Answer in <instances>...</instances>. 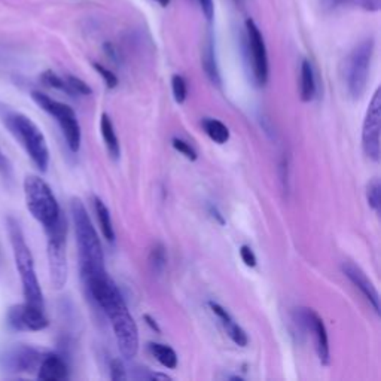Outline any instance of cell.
Wrapping results in <instances>:
<instances>
[{
    "label": "cell",
    "mask_w": 381,
    "mask_h": 381,
    "mask_svg": "<svg viewBox=\"0 0 381 381\" xmlns=\"http://www.w3.org/2000/svg\"><path fill=\"white\" fill-rule=\"evenodd\" d=\"M70 212L73 219V228L78 245L81 277H88L105 273V255L96 228L90 219L84 202L79 198H72Z\"/></svg>",
    "instance_id": "1"
},
{
    "label": "cell",
    "mask_w": 381,
    "mask_h": 381,
    "mask_svg": "<svg viewBox=\"0 0 381 381\" xmlns=\"http://www.w3.org/2000/svg\"><path fill=\"white\" fill-rule=\"evenodd\" d=\"M6 225H8V234H9V241L12 246V253H14L15 266L21 278L22 295L25 298V302L44 309V294L41 289L39 278H37V274H36L34 259H33L32 250L27 245V241H25L21 226L15 219H12V218H8Z\"/></svg>",
    "instance_id": "2"
},
{
    "label": "cell",
    "mask_w": 381,
    "mask_h": 381,
    "mask_svg": "<svg viewBox=\"0 0 381 381\" xmlns=\"http://www.w3.org/2000/svg\"><path fill=\"white\" fill-rule=\"evenodd\" d=\"M0 118L9 133L17 138V142L27 152L37 170L45 173L49 166V149L45 136L27 115L21 112L4 109L0 112Z\"/></svg>",
    "instance_id": "3"
},
{
    "label": "cell",
    "mask_w": 381,
    "mask_h": 381,
    "mask_svg": "<svg viewBox=\"0 0 381 381\" xmlns=\"http://www.w3.org/2000/svg\"><path fill=\"white\" fill-rule=\"evenodd\" d=\"M25 206L44 230L53 228L61 219V209L51 186L39 176L29 174L24 179Z\"/></svg>",
    "instance_id": "4"
},
{
    "label": "cell",
    "mask_w": 381,
    "mask_h": 381,
    "mask_svg": "<svg viewBox=\"0 0 381 381\" xmlns=\"http://www.w3.org/2000/svg\"><path fill=\"white\" fill-rule=\"evenodd\" d=\"M48 237V265L51 283L56 289H63L67 282V252H66V237H67V222L65 216L49 230L45 231Z\"/></svg>",
    "instance_id": "5"
},
{
    "label": "cell",
    "mask_w": 381,
    "mask_h": 381,
    "mask_svg": "<svg viewBox=\"0 0 381 381\" xmlns=\"http://www.w3.org/2000/svg\"><path fill=\"white\" fill-rule=\"evenodd\" d=\"M373 56H374V41L366 39L351 51V54L346 61L344 78L347 85V93L354 100L361 98L366 90Z\"/></svg>",
    "instance_id": "6"
},
{
    "label": "cell",
    "mask_w": 381,
    "mask_h": 381,
    "mask_svg": "<svg viewBox=\"0 0 381 381\" xmlns=\"http://www.w3.org/2000/svg\"><path fill=\"white\" fill-rule=\"evenodd\" d=\"M32 98L42 110H45L51 117L56 118L63 131V136L66 138L69 149L72 152H78L81 148V125L75 110L69 105L51 98L49 96L41 91L32 93Z\"/></svg>",
    "instance_id": "7"
},
{
    "label": "cell",
    "mask_w": 381,
    "mask_h": 381,
    "mask_svg": "<svg viewBox=\"0 0 381 381\" xmlns=\"http://www.w3.org/2000/svg\"><path fill=\"white\" fill-rule=\"evenodd\" d=\"M112 322L113 334L118 349L125 359H133L138 351V329L133 319V316L129 311V307H124L109 316Z\"/></svg>",
    "instance_id": "8"
},
{
    "label": "cell",
    "mask_w": 381,
    "mask_h": 381,
    "mask_svg": "<svg viewBox=\"0 0 381 381\" xmlns=\"http://www.w3.org/2000/svg\"><path fill=\"white\" fill-rule=\"evenodd\" d=\"M381 96L380 88L374 93L368 106L363 127H362V149L365 155L378 162L380 161V130H381Z\"/></svg>",
    "instance_id": "9"
},
{
    "label": "cell",
    "mask_w": 381,
    "mask_h": 381,
    "mask_svg": "<svg viewBox=\"0 0 381 381\" xmlns=\"http://www.w3.org/2000/svg\"><path fill=\"white\" fill-rule=\"evenodd\" d=\"M42 353L30 346L14 344L0 351V368L11 373H32L39 368Z\"/></svg>",
    "instance_id": "10"
},
{
    "label": "cell",
    "mask_w": 381,
    "mask_h": 381,
    "mask_svg": "<svg viewBox=\"0 0 381 381\" xmlns=\"http://www.w3.org/2000/svg\"><path fill=\"white\" fill-rule=\"evenodd\" d=\"M246 37L247 48L252 58V70L255 81L259 85H265L269 81V56H266V46L264 42V36L253 20L246 21Z\"/></svg>",
    "instance_id": "11"
},
{
    "label": "cell",
    "mask_w": 381,
    "mask_h": 381,
    "mask_svg": "<svg viewBox=\"0 0 381 381\" xmlns=\"http://www.w3.org/2000/svg\"><path fill=\"white\" fill-rule=\"evenodd\" d=\"M6 321L8 325L12 329H15V331H29V332L44 331V329L48 328L49 325L44 309L33 306V304L29 302L12 306L8 310Z\"/></svg>",
    "instance_id": "12"
},
{
    "label": "cell",
    "mask_w": 381,
    "mask_h": 381,
    "mask_svg": "<svg viewBox=\"0 0 381 381\" xmlns=\"http://www.w3.org/2000/svg\"><path fill=\"white\" fill-rule=\"evenodd\" d=\"M301 321L306 325L307 329L314 334L316 338V350L322 365H329L331 362V353H329V338L326 326L322 321V317L311 309H302Z\"/></svg>",
    "instance_id": "13"
},
{
    "label": "cell",
    "mask_w": 381,
    "mask_h": 381,
    "mask_svg": "<svg viewBox=\"0 0 381 381\" xmlns=\"http://www.w3.org/2000/svg\"><path fill=\"white\" fill-rule=\"evenodd\" d=\"M341 270H342V273H344V276L349 278V280L362 292V295L368 299V302L371 304L374 311L377 314H380L378 292H377L374 283L370 280V278L366 277V274L359 269L358 265H354L353 262H349V261L342 262Z\"/></svg>",
    "instance_id": "14"
},
{
    "label": "cell",
    "mask_w": 381,
    "mask_h": 381,
    "mask_svg": "<svg viewBox=\"0 0 381 381\" xmlns=\"http://www.w3.org/2000/svg\"><path fill=\"white\" fill-rule=\"evenodd\" d=\"M209 307L210 310L213 311V314L218 317V319L221 321L224 329L226 335L231 338V341L234 342V344L240 346V347H246L247 342H249V338H247V334L245 332V329L241 328L233 317L231 314L228 313L222 306H219L218 302H209Z\"/></svg>",
    "instance_id": "15"
},
{
    "label": "cell",
    "mask_w": 381,
    "mask_h": 381,
    "mask_svg": "<svg viewBox=\"0 0 381 381\" xmlns=\"http://www.w3.org/2000/svg\"><path fill=\"white\" fill-rule=\"evenodd\" d=\"M69 370L66 362L61 356L49 353L42 358L39 368H37V378L42 381H61L67 378Z\"/></svg>",
    "instance_id": "16"
},
{
    "label": "cell",
    "mask_w": 381,
    "mask_h": 381,
    "mask_svg": "<svg viewBox=\"0 0 381 381\" xmlns=\"http://www.w3.org/2000/svg\"><path fill=\"white\" fill-rule=\"evenodd\" d=\"M201 65L202 69H205L209 81L216 85L221 86V73H219V67L218 63H216V56H214V45L212 37H209L205 48H202V56H201Z\"/></svg>",
    "instance_id": "17"
},
{
    "label": "cell",
    "mask_w": 381,
    "mask_h": 381,
    "mask_svg": "<svg viewBox=\"0 0 381 381\" xmlns=\"http://www.w3.org/2000/svg\"><path fill=\"white\" fill-rule=\"evenodd\" d=\"M100 130H101V136H103V141H105V145H106L109 155L113 160H118L120 155H121L120 141H118V136L115 133V129H113V124H112L108 113H103V115H101Z\"/></svg>",
    "instance_id": "18"
},
{
    "label": "cell",
    "mask_w": 381,
    "mask_h": 381,
    "mask_svg": "<svg viewBox=\"0 0 381 381\" xmlns=\"http://www.w3.org/2000/svg\"><path fill=\"white\" fill-rule=\"evenodd\" d=\"M316 94V78L311 63L304 60L301 65V100L304 103L311 101Z\"/></svg>",
    "instance_id": "19"
},
{
    "label": "cell",
    "mask_w": 381,
    "mask_h": 381,
    "mask_svg": "<svg viewBox=\"0 0 381 381\" xmlns=\"http://www.w3.org/2000/svg\"><path fill=\"white\" fill-rule=\"evenodd\" d=\"M93 205H94V210H96V214H97L101 233H103L105 238L109 241V243H113V240H115V231H113V225H112L109 209L106 207L105 202L101 201L98 197H93Z\"/></svg>",
    "instance_id": "20"
},
{
    "label": "cell",
    "mask_w": 381,
    "mask_h": 381,
    "mask_svg": "<svg viewBox=\"0 0 381 381\" xmlns=\"http://www.w3.org/2000/svg\"><path fill=\"white\" fill-rule=\"evenodd\" d=\"M201 125H202V130H205V133L214 143L225 145L228 141H230V130H228V127L219 120L205 118L201 121Z\"/></svg>",
    "instance_id": "21"
},
{
    "label": "cell",
    "mask_w": 381,
    "mask_h": 381,
    "mask_svg": "<svg viewBox=\"0 0 381 381\" xmlns=\"http://www.w3.org/2000/svg\"><path fill=\"white\" fill-rule=\"evenodd\" d=\"M323 5L329 9L356 8L366 12H377L381 8V0H323Z\"/></svg>",
    "instance_id": "22"
},
{
    "label": "cell",
    "mask_w": 381,
    "mask_h": 381,
    "mask_svg": "<svg viewBox=\"0 0 381 381\" xmlns=\"http://www.w3.org/2000/svg\"><path fill=\"white\" fill-rule=\"evenodd\" d=\"M149 351L162 366L174 370L177 366V354L176 351L166 344H160V342H149Z\"/></svg>",
    "instance_id": "23"
},
{
    "label": "cell",
    "mask_w": 381,
    "mask_h": 381,
    "mask_svg": "<svg viewBox=\"0 0 381 381\" xmlns=\"http://www.w3.org/2000/svg\"><path fill=\"white\" fill-rule=\"evenodd\" d=\"M149 265L155 274H161L167 265V253L162 243H157L149 253Z\"/></svg>",
    "instance_id": "24"
},
{
    "label": "cell",
    "mask_w": 381,
    "mask_h": 381,
    "mask_svg": "<svg viewBox=\"0 0 381 381\" xmlns=\"http://www.w3.org/2000/svg\"><path fill=\"white\" fill-rule=\"evenodd\" d=\"M366 200L370 207L375 212L380 213L381 209V185L378 179H373L366 186Z\"/></svg>",
    "instance_id": "25"
},
{
    "label": "cell",
    "mask_w": 381,
    "mask_h": 381,
    "mask_svg": "<svg viewBox=\"0 0 381 381\" xmlns=\"http://www.w3.org/2000/svg\"><path fill=\"white\" fill-rule=\"evenodd\" d=\"M44 84H46L48 86L51 88H56V90H60L63 93H67V94H73L72 90L69 88L67 82L65 79H61L58 75H56L53 70H46L44 72V75L41 76Z\"/></svg>",
    "instance_id": "26"
},
{
    "label": "cell",
    "mask_w": 381,
    "mask_h": 381,
    "mask_svg": "<svg viewBox=\"0 0 381 381\" xmlns=\"http://www.w3.org/2000/svg\"><path fill=\"white\" fill-rule=\"evenodd\" d=\"M172 90H173V96H174L176 103L182 105L183 101L186 100V94H188V86H186V81H185L183 76L173 75Z\"/></svg>",
    "instance_id": "27"
},
{
    "label": "cell",
    "mask_w": 381,
    "mask_h": 381,
    "mask_svg": "<svg viewBox=\"0 0 381 381\" xmlns=\"http://www.w3.org/2000/svg\"><path fill=\"white\" fill-rule=\"evenodd\" d=\"M172 145L173 148L177 150V152H181V154L189 160V161H195L198 158L197 155V150L190 146L188 142H185L183 138H179V137H174L173 141H172Z\"/></svg>",
    "instance_id": "28"
},
{
    "label": "cell",
    "mask_w": 381,
    "mask_h": 381,
    "mask_svg": "<svg viewBox=\"0 0 381 381\" xmlns=\"http://www.w3.org/2000/svg\"><path fill=\"white\" fill-rule=\"evenodd\" d=\"M66 82H67L73 94H81V96H91L93 94V90L90 86H88V84H85L79 78H76V76H67Z\"/></svg>",
    "instance_id": "29"
},
{
    "label": "cell",
    "mask_w": 381,
    "mask_h": 381,
    "mask_svg": "<svg viewBox=\"0 0 381 381\" xmlns=\"http://www.w3.org/2000/svg\"><path fill=\"white\" fill-rule=\"evenodd\" d=\"M133 378H136V380H164V381L172 380L169 375L160 374V373H152L150 370H148V368H134Z\"/></svg>",
    "instance_id": "30"
},
{
    "label": "cell",
    "mask_w": 381,
    "mask_h": 381,
    "mask_svg": "<svg viewBox=\"0 0 381 381\" xmlns=\"http://www.w3.org/2000/svg\"><path fill=\"white\" fill-rule=\"evenodd\" d=\"M94 69L98 72V75L101 76V78H103L105 84L108 85V88H115L118 85V78H117V75L110 72L109 69H106L105 66H101L100 63H94Z\"/></svg>",
    "instance_id": "31"
},
{
    "label": "cell",
    "mask_w": 381,
    "mask_h": 381,
    "mask_svg": "<svg viewBox=\"0 0 381 381\" xmlns=\"http://www.w3.org/2000/svg\"><path fill=\"white\" fill-rule=\"evenodd\" d=\"M110 378L113 381H121L127 378V371L122 361L120 359H113L110 361Z\"/></svg>",
    "instance_id": "32"
},
{
    "label": "cell",
    "mask_w": 381,
    "mask_h": 381,
    "mask_svg": "<svg viewBox=\"0 0 381 381\" xmlns=\"http://www.w3.org/2000/svg\"><path fill=\"white\" fill-rule=\"evenodd\" d=\"M240 257H241V261H243L247 266H255L257 265V257H255V253H253V250L243 245L240 247Z\"/></svg>",
    "instance_id": "33"
},
{
    "label": "cell",
    "mask_w": 381,
    "mask_h": 381,
    "mask_svg": "<svg viewBox=\"0 0 381 381\" xmlns=\"http://www.w3.org/2000/svg\"><path fill=\"white\" fill-rule=\"evenodd\" d=\"M198 2H200L202 14L206 15V18L209 21H212L213 17H214V4H213V0H198Z\"/></svg>",
    "instance_id": "34"
},
{
    "label": "cell",
    "mask_w": 381,
    "mask_h": 381,
    "mask_svg": "<svg viewBox=\"0 0 381 381\" xmlns=\"http://www.w3.org/2000/svg\"><path fill=\"white\" fill-rule=\"evenodd\" d=\"M209 213L212 214V218H214L216 221H218L221 225L225 224V219H224V216L221 214V212L218 210V207L213 206V205H209Z\"/></svg>",
    "instance_id": "35"
},
{
    "label": "cell",
    "mask_w": 381,
    "mask_h": 381,
    "mask_svg": "<svg viewBox=\"0 0 381 381\" xmlns=\"http://www.w3.org/2000/svg\"><path fill=\"white\" fill-rule=\"evenodd\" d=\"M143 319L146 321V323H148V325H149L152 329H154L155 332L161 334V329H160V326H158V323H157V321H155V319H152V317H150L149 314H145V316H143Z\"/></svg>",
    "instance_id": "36"
},
{
    "label": "cell",
    "mask_w": 381,
    "mask_h": 381,
    "mask_svg": "<svg viewBox=\"0 0 381 381\" xmlns=\"http://www.w3.org/2000/svg\"><path fill=\"white\" fill-rule=\"evenodd\" d=\"M155 2H157V4H160L162 8H166V6H169L170 0H155Z\"/></svg>",
    "instance_id": "37"
},
{
    "label": "cell",
    "mask_w": 381,
    "mask_h": 381,
    "mask_svg": "<svg viewBox=\"0 0 381 381\" xmlns=\"http://www.w3.org/2000/svg\"><path fill=\"white\" fill-rule=\"evenodd\" d=\"M0 162H4V155H2V150H0Z\"/></svg>",
    "instance_id": "38"
}]
</instances>
